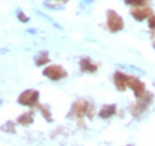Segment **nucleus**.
<instances>
[{"instance_id": "2eb2a0df", "label": "nucleus", "mask_w": 155, "mask_h": 146, "mask_svg": "<svg viewBox=\"0 0 155 146\" xmlns=\"http://www.w3.org/2000/svg\"><path fill=\"white\" fill-rule=\"evenodd\" d=\"M147 23H149V27L151 28V35L155 36V14H153V16L147 19Z\"/></svg>"}, {"instance_id": "ddd939ff", "label": "nucleus", "mask_w": 155, "mask_h": 146, "mask_svg": "<svg viewBox=\"0 0 155 146\" xmlns=\"http://www.w3.org/2000/svg\"><path fill=\"white\" fill-rule=\"evenodd\" d=\"M36 108L41 111V115H43V118H44L47 121H52L53 120V118H52V114H51V111H49V109L47 108V106H43V105H40L39 104Z\"/></svg>"}, {"instance_id": "aec40b11", "label": "nucleus", "mask_w": 155, "mask_h": 146, "mask_svg": "<svg viewBox=\"0 0 155 146\" xmlns=\"http://www.w3.org/2000/svg\"><path fill=\"white\" fill-rule=\"evenodd\" d=\"M154 84H155V81H154Z\"/></svg>"}, {"instance_id": "f8f14e48", "label": "nucleus", "mask_w": 155, "mask_h": 146, "mask_svg": "<svg viewBox=\"0 0 155 146\" xmlns=\"http://www.w3.org/2000/svg\"><path fill=\"white\" fill-rule=\"evenodd\" d=\"M49 55L48 52H40L39 55L35 57V65L36 66H43V65H47L49 64Z\"/></svg>"}, {"instance_id": "f03ea898", "label": "nucleus", "mask_w": 155, "mask_h": 146, "mask_svg": "<svg viewBox=\"0 0 155 146\" xmlns=\"http://www.w3.org/2000/svg\"><path fill=\"white\" fill-rule=\"evenodd\" d=\"M153 93L151 92H146L141 98H138L137 102L130 108V114H132L134 118H138V116H141L145 111L147 110L149 108V105L151 104V101H153Z\"/></svg>"}, {"instance_id": "6e6552de", "label": "nucleus", "mask_w": 155, "mask_h": 146, "mask_svg": "<svg viewBox=\"0 0 155 146\" xmlns=\"http://www.w3.org/2000/svg\"><path fill=\"white\" fill-rule=\"evenodd\" d=\"M130 14L136 21H143L153 16V9L149 7H136L130 11Z\"/></svg>"}, {"instance_id": "9d476101", "label": "nucleus", "mask_w": 155, "mask_h": 146, "mask_svg": "<svg viewBox=\"0 0 155 146\" xmlns=\"http://www.w3.org/2000/svg\"><path fill=\"white\" fill-rule=\"evenodd\" d=\"M115 114H116V105L110 104V105L102 106V109H101L98 113V116L101 119H109L111 116H114Z\"/></svg>"}, {"instance_id": "20e7f679", "label": "nucleus", "mask_w": 155, "mask_h": 146, "mask_svg": "<svg viewBox=\"0 0 155 146\" xmlns=\"http://www.w3.org/2000/svg\"><path fill=\"white\" fill-rule=\"evenodd\" d=\"M17 102L22 106H28V108H34V106L39 105V92L35 89H27L23 91L19 97L17 98Z\"/></svg>"}, {"instance_id": "0eeeda50", "label": "nucleus", "mask_w": 155, "mask_h": 146, "mask_svg": "<svg viewBox=\"0 0 155 146\" xmlns=\"http://www.w3.org/2000/svg\"><path fill=\"white\" fill-rule=\"evenodd\" d=\"M128 80H129V75L123 71H116L114 74V84L116 89L120 92H124L128 88Z\"/></svg>"}, {"instance_id": "dca6fc26", "label": "nucleus", "mask_w": 155, "mask_h": 146, "mask_svg": "<svg viewBox=\"0 0 155 146\" xmlns=\"http://www.w3.org/2000/svg\"><path fill=\"white\" fill-rule=\"evenodd\" d=\"M17 17H18V19H19L21 22H27V21H28V17H26L22 12H18V13H17Z\"/></svg>"}, {"instance_id": "39448f33", "label": "nucleus", "mask_w": 155, "mask_h": 146, "mask_svg": "<svg viewBox=\"0 0 155 146\" xmlns=\"http://www.w3.org/2000/svg\"><path fill=\"white\" fill-rule=\"evenodd\" d=\"M43 75L51 80H61L67 76V71L61 65H48L43 70Z\"/></svg>"}, {"instance_id": "7ed1b4c3", "label": "nucleus", "mask_w": 155, "mask_h": 146, "mask_svg": "<svg viewBox=\"0 0 155 146\" xmlns=\"http://www.w3.org/2000/svg\"><path fill=\"white\" fill-rule=\"evenodd\" d=\"M106 17H107L106 25H107V28L111 32H119L124 28V21H123L122 16H119L115 11H113V9L107 11Z\"/></svg>"}, {"instance_id": "f3484780", "label": "nucleus", "mask_w": 155, "mask_h": 146, "mask_svg": "<svg viewBox=\"0 0 155 146\" xmlns=\"http://www.w3.org/2000/svg\"><path fill=\"white\" fill-rule=\"evenodd\" d=\"M56 2H62V3H67L69 0H56Z\"/></svg>"}, {"instance_id": "f257e3e1", "label": "nucleus", "mask_w": 155, "mask_h": 146, "mask_svg": "<svg viewBox=\"0 0 155 146\" xmlns=\"http://www.w3.org/2000/svg\"><path fill=\"white\" fill-rule=\"evenodd\" d=\"M69 115H70V118L81 119V118H84V116H88L89 119H92L94 115V108L89 101L80 98L72 104V108H71V111Z\"/></svg>"}, {"instance_id": "6ab92c4d", "label": "nucleus", "mask_w": 155, "mask_h": 146, "mask_svg": "<svg viewBox=\"0 0 155 146\" xmlns=\"http://www.w3.org/2000/svg\"><path fill=\"white\" fill-rule=\"evenodd\" d=\"M128 146H132V145H128Z\"/></svg>"}, {"instance_id": "423d86ee", "label": "nucleus", "mask_w": 155, "mask_h": 146, "mask_svg": "<svg viewBox=\"0 0 155 146\" xmlns=\"http://www.w3.org/2000/svg\"><path fill=\"white\" fill-rule=\"evenodd\" d=\"M128 88H130L133 91L134 97L136 98H141V97L146 93V87H145V83L142 80H140L138 78L129 75V80H128Z\"/></svg>"}, {"instance_id": "4468645a", "label": "nucleus", "mask_w": 155, "mask_h": 146, "mask_svg": "<svg viewBox=\"0 0 155 146\" xmlns=\"http://www.w3.org/2000/svg\"><path fill=\"white\" fill-rule=\"evenodd\" d=\"M129 5H136V7H145L149 3V0H124Z\"/></svg>"}, {"instance_id": "a211bd4d", "label": "nucleus", "mask_w": 155, "mask_h": 146, "mask_svg": "<svg viewBox=\"0 0 155 146\" xmlns=\"http://www.w3.org/2000/svg\"><path fill=\"white\" fill-rule=\"evenodd\" d=\"M153 45H154V49H155V40H154V43H153Z\"/></svg>"}, {"instance_id": "1a4fd4ad", "label": "nucleus", "mask_w": 155, "mask_h": 146, "mask_svg": "<svg viewBox=\"0 0 155 146\" xmlns=\"http://www.w3.org/2000/svg\"><path fill=\"white\" fill-rule=\"evenodd\" d=\"M79 66H80V71L81 72H96L98 66L96 62H93L88 57H83L79 61Z\"/></svg>"}, {"instance_id": "9b49d317", "label": "nucleus", "mask_w": 155, "mask_h": 146, "mask_svg": "<svg viewBox=\"0 0 155 146\" xmlns=\"http://www.w3.org/2000/svg\"><path fill=\"white\" fill-rule=\"evenodd\" d=\"M17 123L23 125V127H27V125H30L34 123V111H27V113H23L21 114L17 118Z\"/></svg>"}]
</instances>
